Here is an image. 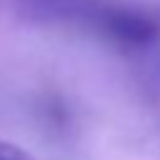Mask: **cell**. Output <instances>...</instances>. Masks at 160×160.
Wrapping results in <instances>:
<instances>
[{
	"label": "cell",
	"mask_w": 160,
	"mask_h": 160,
	"mask_svg": "<svg viewBox=\"0 0 160 160\" xmlns=\"http://www.w3.org/2000/svg\"><path fill=\"white\" fill-rule=\"evenodd\" d=\"M102 25L112 38L125 40V42H135V45L138 42H150L158 35V25L150 18L130 12V10H108V12H102Z\"/></svg>",
	"instance_id": "6da1fadb"
},
{
	"label": "cell",
	"mask_w": 160,
	"mask_h": 160,
	"mask_svg": "<svg viewBox=\"0 0 160 160\" xmlns=\"http://www.w3.org/2000/svg\"><path fill=\"white\" fill-rule=\"evenodd\" d=\"M22 5H28V10L32 15L40 18H55V15H68L72 12L82 0H20Z\"/></svg>",
	"instance_id": "7a4b0ae2"
},
{
	"label": "cell",
	"mask_w": 160,
	"mask_h": 160,
	"mask_svg": "<svg viewBox=\"0 0 160 160\" xmlns=\"http://www.w3.org/2000/svg\"><path fill=\"white\" fill-rule=\"evenodd\" d=\"M0 160H32V155L12 142H5L0 140Z\"/></svg>",
	"instance_id": "3957f363"
}]
</instances>
